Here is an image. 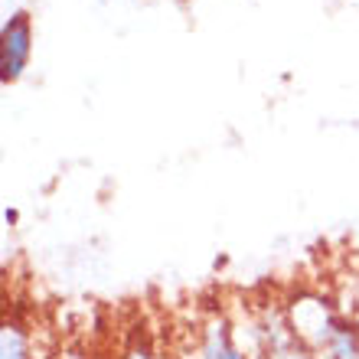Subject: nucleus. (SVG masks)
<instances>
[{
    "label": "nucleus",
    "mask_w": 359,
    "mask_h": 359,
    "mask_svg": "<svg viewBox=\"0 0 359 359\" xmlns=\"http://www.w3.org/2000/svg\"><path fill=\"white\" fill-rule=\"evenodd\" d=\"M59 359H92V356H86V350H79V346H72V350H66Z\"/></svg>",
    "instance_id": "obj_8"
},
{
    "label": "nucleus",
    "mask_w": 359,
    "mask_h": 359,
    "mask_svg": "<svg viewBox=\"0 0 359 359\" xmlns=\"http://www.w3.org/2000/svg\"><path fill=\"white\" fill-rule=\"evenodd\" d=\"M317 359H359V330L350 317H343V323L337 327L330 343L317 353Z\"/></svg>",
    "instance_id": "obj_4"
},
{
    "label": "nucleus",
    "mask_w": 359,
    "mask_h": 359,
    "mask_svg": "<svg viewBox=\"0 0 359 359\" xmlns=\"http://www.w3.org/2000/svg\"><path fill=\"white\" fill-rule=\"evenodd\" d=\"M340 311H343V317H350L353 320V327L359 330V278L353 281V287H350V297H346V304H340Z\"/></svg>",
    "instance_id": "obj_6"
},
{
    "label": "nucleus",
    "mask_w": 359,
    "mask_h": 359,
    "mask_svg": "<svg viewBox=\"0 0 359 359\" xmlns=\"http://www.w3.org/2000/svg\"><path fill=\"white\" fill-rule=\"evenodd\" d=\"M33 56V20L27 10L10 13L0 33V82L13 86L29 66Z\"/></svg>",
    "instance_id": "obj_2"
},
{
    "label": "nucleus",
    "mask_w": 359,
    "mask_h": 359,
    "mask_svg": "<svg viewBox=\"0 0 359 359\" xmlns=\"http://www.w3.org/2000/svg\"><path fill=\"white\" fill-rule=\"evenodd\" d=\"M262 359H317V356L307 346H301V343H287L281 350H268Z\"/></svg>",
    "instance_id": "obj_5"
},
{
    "label": "nucleus",
    "mask_w": 359,
    "mask_h": 359,
    "mask_svg": "<svg viewBox=\"0 0 359 359\" xmlns=\"http://www.w3.org/2000/svg\"><path fill=\"white\" fill-rule=\"evenodd\" d=\"M121 359H157V353L151 350V346H147V343H131V346H128V350H124V356Z\"/></svg>",
    "instance_id": "obj_7"
},
{
    "label": "nucleus",
    "mask_w": 359,
    "mask_h": 359,
    "mask_svg": "<svg viewBox=\"0 0 359 359\" xmlns=\"http://www.w3.org/2000/svg\"><path fill=\"white\" fill-rule=\"evenodd\" d=\"M284 317L291 323L294 340L307 346L313 356L330 343V337L343 323V311L337 307V301L320 291H311V287H301L284 301Z\"/></svg>",
    "instance_id": "obj_1"
},
{
    "label": "nucleus",
    "mask_w": 359,
    "mask_h": 359,
    "mask_svg": "<svg viewBox=\"0 0 359 359\" xmlns=\"http://www.w3.org/2000/svg\"><path fill=\"white\" fill-rule=\"evenodd\" d=\"M0 359H36L27 327L13 320V317H7L4 327H0Z\"/></svg>",
    "instance_id": "obj_3"
}]
</instances>
